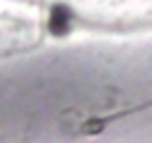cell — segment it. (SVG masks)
I'll list each match as a JSON object with an SVG mask.
<instances>
[{
  "label": "cell",
  "instance_id": "obj_1",
  "mask_svg": "<svg viewBox=\"0 0 152 143\" xmlns=\"http://www.w3.org/2000/svg\"><path fill=\"white\" fill-rule=\"evenodd\" d=\"M72 9L67 5H54L49 14V34L52 36H67L72 29Z\"/></svg>",
  "mask_w": 152,
  "mask_h": 143
}]
</instances>
